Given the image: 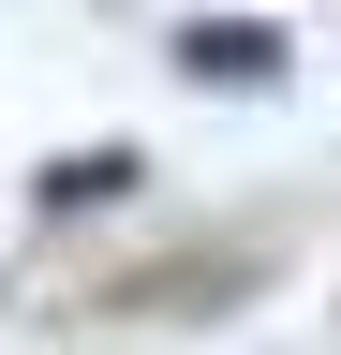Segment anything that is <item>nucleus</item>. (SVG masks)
Segmentation results:
<instances>
[{"label": "nucleus", "instance_id": "1", "mask_svg": "<svg viewBox=\"0 0 341 355\" xmlns=\"http://www.w3.org/2000/svg\"><path fill=\"white\" fill-rule=\"evenodd\" d=\"M178 74L193 89H282V30L267 15H193L178 30Z\"/></svg>", "mask_w": 341, "mask_h": 355}, {"label": "nucleus", "instance_id": "2", "mask_svg": "<svg viewBox=\"0 0 341 355\" xmlns=\"http://www.w3.org/2000/svg\"><path fill=\"white\" fill-rule=\"evenodd\" d=\"M134 148H60L45 178H30V207H45V222H90V207H134Z\"/></svg>", "mask_w": 341, "mask_h": 355}]
</instances>
